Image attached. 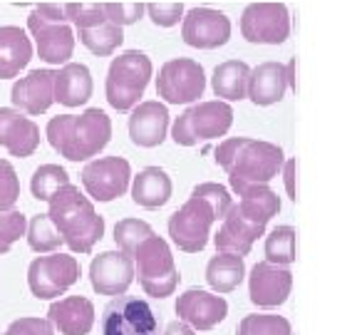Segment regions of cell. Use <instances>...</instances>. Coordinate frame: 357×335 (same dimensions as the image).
I'll list each match as a JSON object with an SVG mask.
<instances>
[{
	"mask_svg": "<svg viewBox=\"0 0 357 335\" xmlns=\"http://www.w3.org/2000/svg\"><path fill=\"white\" fill-rule=\"evenodd\" d=\"M231 204H234V199H231L226 186L213 184V181L194 186L184 207L169 216L167 229L174 246L184 253L204 251L208 236H211V226L226 216Z\"/></svg>",
	"mask_w": 357,
	"mask_h": 335,
	"instance_id": "7a4b0ae2",
	"label": "cell"
},
{
	"mask_svg": "<svg viewBox=\"0 0 357 335\" xmlns=\"http://www.w3.org/2000/svg\"><path fill=\"white\" fill-rule=\"evenodd\" d=\"M102 10L107 13V17L112 22H117L119 28H124V25H134L144 15L146 6H142V3H102Z\"/></svg>",
	"mask_w": 357,
	"mask_h": 335,
	"instance_id": "8d00e7d4",
	"label": "cell"
},
{
	"mask_svg": "<svg viewBox=\"0 0 357 335\" xmlns=\"http://www.w3.org/2000/svg\"><path fill=\"white\" fill-rule=\"evenodd\" d=\"M47 204H50L47 216L60 234L62 244L73 253H92V248L105 236V218L97 214L92 199L70 181L60 191H55Z\"/></svg>",
	"mask_w": 357,
	"mask_h": 335,
	"instance_id": "277c9868",
	"label": "cell"
},
{
	"mask_svg": "<svg viewBox=\"0 0 357 335\" xmlns=\"http://www.w3.org/2000/svg\"><path fill=\"white\" fill-rule=\"evenodd\" d=\"M95 303L84 296H67L52 301L47 320L60 335H89L95 328Z\"/></svg>",
	"mask_w": 357,
	"mask_h": 335,
	"instance_id": "7402d4cb",
	"label": "cell"
},
{
	"mask_svg": "<svg viewBox=\"0 0 357 335\" xmlns=\"http://www.w3.org/2000/svg\"><path fill=\"white\" fill-rule=\"evenodd\" d=\"M100 330L102 335H159V320L144 298L124 293L105 306Z\"/></svg>",
	"mask_w": 357,
	"mask_h": 335,
	"instance_id": "4fadbf2b",
	"label": "cell"
},
{
	"mask_svg": "<svg viewBox=\"0 0 357 335\" xmlns=\"http://www.w3.org/2000/svg\"><path fill=\"white\" fill-rule=\"evenodd\" d=\"M280 172H283V179H285V191H288L290 199L296 201L298 199L296 196V159H288Z\"/></svg>",
	"mask_w": 357,
	"mask_h": 335,
	"instance_id": "ab89813d",
	"label": "cell"
},
{
	"mask_svg": "<svg viewBox=\"0 0 357 335\" xmlns=\"http://www.w3.org/2000/svg\"><path fill=\"white\" fill-rule=\"evenodd\" d=\"M164 335H196V330H191L189 325L181 323V320H174V323H169V325H167Z\"/></svg>",
	"mask_w": 357,
	"mask_h": 335,
	"instance_id": "60d3db41",
	"label": "cell"
},
{
	"mask_svg": "<svg viewBox=\"0 0 357 335\" xmlns=\"http://www.w3.org/2000/svg\"><path fill=\"white\" fill-rule=\"evenodd\" d=\"M181 38L196 50H216L231 40V20L213 8H191L181 17Z\"/></svg>",
	"mask_w": 357,
	"mask_h": 335,
	"instance_id": "2e32d148",
	"label": "cell"
},
{
	"mask_svg": "<svg viewBox=\"0 0 357 335\" xmlns=\"http://www.w3.org/2000/svg\"><path fill=\"white\" fill-rule=\"evenodd\" d=\"M129 258L134 261V276L139 278V285L151 298H169L178 285V268L169 244L151 231L149 236L134 246Z\"/></svg>",
	"mask_w": 357,
	"mask_h": 335,
	"instance_id": "8992f818",
	"label": "cell"
},
{
	"mask_svg": "<svg viewBox=\"0 0 357 335\" xmlns=\"http://www.w3.org/2000/svg\"><path fill=\"white\" fill-rule=\"evenodd\" d=\"M67 20L75 22L79 43L92 55L109 57L124 43V30L117 22H112L100 3H67Z\"/></svg>",
	"mask_w": 357,
	"mask_h": 335,
	"instance_id": "30bf717a",
	"label": "cell"
},
{
	"mask_svg": "<svg viewBox=\"0 0 357 335\" xmlns=\"http://www.w3.org/2000/svg\"><path fill=\"white\" fill-rule=\"evenodd\" d=\"M13 107L22 114L38 117L55 102V70H33L20 77L10 89Z\"/></svg>",
	"mask_w": 357,
	"mask_h": 335,
	"instance_id": "ffe728a7",
	"label": "cell"
},
{
	"mask_svg": "<svg viewBox=\"0 0 357 335\" xmlns=\"http://www.w3.org/2000/svg\"><path fill=\"white\" fill-rule=\"evenodd\" d=\"M3 335H55V328L50 325L47 318H38V315H25V318L13 320L6 328Z\"/></svg>",
	"mask_w": 357,
	"mask_h": 335,
	"instance_id": "74e56055",
	"label": "cell"
},
{
	"mask_svg": "<svg viewBox=\"0 0 357 335\" xmlns=\"http://www.w3.org/2000/svg\"><path fill=\"white\" fill-rule=\"evenodd\" d=\"M84 191L92 201L109 204V201L124 196L132 181V167L124 156H100L84 164L79 174Z\"/></svg>",
	"mask_w": 357,
	"mask_h": 335,
	"instance_id": "5bb4252c",
	"label": "cell"
},
{
	"mask_svg": "<svg viewBox=\"0 0 357 335\" xmlns=\"http://www.w3.org/2000/svg\"><path fill=\"white\" fill-rule=\"evenodd\" d=\"M95 92V80L82 62H67L55 73V102L65 107H82Z\"/></svg>",
	"mask_w": 357,
	"mask_h": 335,
	"instance_id": "d4e9b609",
	"label": "cell"
},
{
	"mask_svg": "<svg viewBox=\"0 0 357 335\" xmlns=\"http://www.w3.org/2000/svg\"><path fill=\"white\" fill-rule=\"evenodd\" d=\"M296 229L293 226H275L266 236V261L288 268L290 263H296Z\"/></svg>",
	"mask_w": 357,
	"mask_h": 335,
	"instance_id": "f546056e",
	"label": "cell"
},
{
	"mask_svg": "<svg viewBox=\"0 0 357 335\" xmlns=\"http://www.w3.org/2000/svg\"><path fill=\"white\" fill-rule=\"evenodd\" d=\"M280 196L271 186H253L241 194L238 204H231L226 216L221 218L218 234L213 236L218 253L248 256L258 236H263L268 221L278 216Z\"/></svg>",
	"mask_w": 357,
	"mask_h": 335,
	"instance_id": "6da1fadb",
	"label": "cell"
},
{
	"mask_svg": "<svg viewBox=\"0 0 357 335\" xmlns=\"http://www.w3.org/2000/svg\"><path fill=\"white\" fill-rule=\"evenodd\" d=\"M70 184V174L60 164H43L35 169L33 179H30V191L38 201H50L55 191Z\"/></svg>",
	"mask_w": 357,
	"mask_h": 335,
	"instance_id": "4dcf8cb0",
	"label": "cell"
},
{
	"mask_svg": "<svg viewBox=\"0 0 357 335\" xmlns=\"http://www.w3.org/2000/svg\"><path fill=\"white\" fill-rule=\"evenodd\" d=\"M28 30L35 38L40 60L47 65H67L75 52V33L67 20L65 6L43 3L28 17Z\"/></svg>",
	"mask_w": 357,
	"mask_h": 335,
	"instance_id": "ba28073f",
	"label": "cell"
},
{
	"mask_svg": "<svg viewBox=\"0 0 357 335\" xmlns=\"http://www.w3.org/2000/svg\"><path fill=\"white\" fill-rule=\"evenodd\" d=\"M293 290V274L285 266L258 261L248 276V296L258 308H278Z\"/></svg>",
	"mask_w": 357,
	"mask_h": 335,
	"instance_id": "d6986e66",
	"label": "cell"
},
{
	"mask_svg": "<svg viewBox=\"0 0 357 335\" xmlns=\"http://www.w3.org/2000/svg\"><path fill=\"white\" fill-rule=\"evenodd\" d=\"M47 142L67 162H87L97 156L112 140V119L100 107H89L82 114H60L45 127Z\"/></svg>",
	"mask_w": 357,
	"mask_h": 335,
	"instance_id": "5b68a950",
	"label": "cell"
},
{
	"mask_svg": "<svg viewBox=\"0 0 357 335\" xmlns=\"http://www.w3.org/2000/svg\"><path fill=\"white\" fill-rule=\"evenodd\" d=\"M169 110L159 100L139 102L129 114V137L142 149H154L167 140Z\"/></svg>",
	"mask_w": 357,
	"mask_h": 335,
	"instance_id": "44dd1931",
	"label": "cell"
},
{
	"mask_svg": "<svg viewBox=\"0 0 357 335\" xmlns=\"http://www.w3.org/2000/svg\"><path fill=\"white\" fill-rule=\"evenodd\" d=\"M33 60V43L17 25L0 28V80H13Z\"/></svg>",
	"mask_w": 357,
	"mask_h": 335,
	"instance_id": "484cf974",
	"label": "cell"
},
{
	"mask_svg": "<svg viewBox=\"0 0 357 335\" xmlns=\"http://www.w3.org/2000/svg\"><path fill=\"white\" fill-rule=\"evenodd\" d=\"M82 276V266L70 253H45L28 266V288L38 301L65 296Z\"/></svg>",
	"mask_w": 357,
	"mask_h": 335,
	"instance_id": "8fae6325",
	"label": "cell"
},
{
	"mask_svg": "<svg viewBox=\"0 0 357 335\" xmlns=\"http://www.w3.org/2000/svg\"><path fill=\"white\" fill-rule=\"evenodd\" d=\"M154 75L149 55L139 50H127L109 62L105 80V95L112 110L132 112L144 97V89Z\"/></svg>",
	"mask_w": 357,
	"mask_h": 335,
	"instance_id": "52a82bcc",
	"label": "cell"
},
{
	"mask_svg": "<svg viewBox=\"0 0 357 335\" xmlns=\"http://www.w3.org/2000/svg\"><path fill=\"white\" fill-rule=\"evenodd\" d=\"M216 164L229 174V184L236 194L268 186L271 179L280 174L285 164V154L278 144L251 137H229L216 147Z\"/></svg>",
	"mask_w": 357,
	"mask_h": 335,
	"instance_id": "3957f363",
	"label": "cell"
},
{
	"mask_svg": "<svg viewBox=\"0 0 357 335\" xmlns=\"http://www.w3.org/2000/svg\"><path fill=\"white\" fill-rule=\"evenodd\" d=\"M28 246L35 253H55L62 246V239L57 234V229L52 226L47 214H35L28 221V231H25Z\"/></svg>",
	"mask_w": 357,
	"mask_h": 335,
	"instance_id": "1f68e13d",
	"label": "cell"
},
{
	"mask_svg": "<svg viewBox=\"0 0 357 335\" xmlns=\"http://www.w3.org/2000/svg\"><path fill=\"white\" fill-rule=\"evenodd\" d=\"M206 73L191 57H174L167 60L156 77V95L167 105H194L204 97Z\"/></svg>",
	"mask_w": 357,
	"mask_h": 335,
	"instance_id": "7c38bea8",
	"label": "cell"
},
{
	"mask_svg": "<svg viewBox=\"0 0 357 335\" xmlns=\"http://www.w3.org/2000/svg\"><path fill=\"white\" fill-rule=\"evenodd\" d=\"M151 226L146 221H142V218H122V221H117V226H114V244H117V248L122 253H132V248L137 244H139L144 236L151 234Z\"/></svg>",
	"mask_w": 357,
	"mask_h": 335,
	"instance_id": "836d02e7",
	"label": "cell"
},
{
	"mask_svg": "<svg viewBox=\"0 0 357 335\" xmlns=\"http://www.w3.org/2000/svg\"><path fill=\"white\" fill-rule=\"evenodd\" d=\"M0 147L10 156H33L40 147V127L15 107H0Z\"/></svg>",
	"mask_w": 357,
	"mask_h": 335,
	"instance_id": "603a6c76",
	"label": "cell"
},
{
	"mask_svg": "<svg viewBox=\"0 0 357 335\" xmlns=\"http://www.w3.org/2000/svg\"><path fill=\"white\" fill-rule=\"evenodd\" d=\"M146 13L159 28H174L184 17V6L181 3H151L146 6Z\"/></svg>",
	"mask_w": 357,
	"mask_h": 335,
	"instance_id": "f35d334b",
	"label": "cell"
},
{
	"mask_svg": "<svg viewBox=\"0 0 357 335\" xmlns=\"http://www.w3.org/2000/svg\"><path fill=\"white\" fill-rule=\"evenodd\" d=\"M288 89V67L280 62H261L256 70H251L248 80V100L256 107L278 105Z\"/></svg>",
	"mask_w": 357,
	"mask_h": 335,
	"instance_id": "cb8c5ba5",
	"label": "cell"
},
{
	"mask_svg": "<svg viewBox=\"0 0 357 335\" xmlns=\"http://www.w3.org/2000/svg\"><path fill=\"white\" fill-rule=\"evenodd\" d=\"M20 199V179L8 159H0V211L15 209Z\"/></svg>",
	"mask_w": 357,
	"mask_h": 335,
	"instance_id": "d590c367",
	"label": "cell"
},
{
	"mask_svg": "<svg viewBox=\"0 0 357 335\" xmlns=\"http://www.w3.org/2000/svg\"><path fill=\"white\" fill-rule=\"evenodd\" d=\"M174 194L172 177L162 167H144L132 179V199L142 209H162Z\"/></svg>",
	"mask_w": 357,
	"mask_h": 335,
	"instance_id": "4316f807",
	"label": "cell"
},
{
	"mask_svg": "<svg viewBox=\"0 0 357 335\" xmlns=\"http://www.w3.org/2000/svg\"><path fill=\"white\" fill-rule=\"evenodd\" d=\"M176 315L191 330H211L229 315L226 298L204 288H189L176 298Z\"/></svg>",
	"mask_w": 357,
	"mask_h": 335,
	"instance_id": "e0dca14e",
	"label": "cell"
},
{
	"mask_svg": "<svg viewBox=\"0 0 357 335\" xmlns=\"http://www.w3.org/2000/svg\"><path fill=\"white\" fill-rule=\"evenodd\" d=\"M248 80H251V67L243 60H226L213 70L211 89L216 97L238 102L248 97Z\"/></svg>",
	"mask_w": 357,
	"mask_h": 335,
	"instance_id": "83f0119b",
	"label": "cell"
},
{
	"mask_svg": "<svg viewBox=\"0 0 357 335\" xmlns=\"http://www.w3.org/2000/svg\"><path fill=\"white\" fill-rule=\"evenodd\" d=\"M238 335H293L290 320L283 315H268V313H251L243 315L238 323Z\"/></svg>",
	"mask_w": 357,
	"mask_h": 335,
	"instance_id": "d6a6232c",
	"label": "cell"
},
{
	"mask_svg": "<svg viewBox=\"0 0 357 335\" xmlns=\"http://www.w3.org/2000/svg\"><path fill=\"white\" fill-rule=\"evenodd\" d=\"M28 231V218L25 214L10 209V211H0V256L8 253L13 248L15 241H20V236H25Z\"/></svg>",
	"mask_w": 357,
	"mask_h": 335,
	"instance_id": "e575fe53",
	"label": "cell"
},
{
	"mask_svg": "<svg viewBox=\"0 0 357 335\" xmlns=\"http://www.w3.org/2000/svg\"><path fill=\"white\" fill-rule=\"evenodd\" d=\"M89 283L100 296H124L134 283V261L117 251H102L89 263Z\"/></svg>",
	"mask_w": 357,
	"mask_h": 335,
	"instance_id": "ac0fdd59",
	"label": "cell"
},
{
	"mask_svg": "<svg viewBox=\"0 0 357 335\" xmlns=\"http://www.w3.org/2000/svg\"><path fill=\"white\" fill-rule=\"evenodd\" d=\"M245 278V263L241 256H231V253H216L211 261L206 263V283L211 285L213 293L223 296L236 290Z\"/></svg>",
	"mask_w": 357,
	"mask_h": 335,
	"instance_id": "f1b7e54d",
	"label": "cell"
},
{
	"mask_svg": "<svg viewBox=\"0 0 357 335\" xmlns=\"http://www.w3.org/2000/svg\"><path fill=\"white\" fill-rule=\"evenodd\" d=\"M234 124V110L229 102L208 100L191 105L184 114H178L172 127V140L178 147H194L199 142L218 140Z\"/></svg>",
	"mask_w": 357,
	"mask_h": 335,
	"instance_id": "9c48e42d",
	"label": "cell"
},
{
	"mask_svg": "<svg viewBox=\"0 0 357 335\" xmlns=\"http://www.w3.org/2000/svg\"><path fill=\"white\" fill-rule=\"evenodd\" d=\"M290 28L293 22L283 3H251L241 15V35L253 45H283Z\"/></svg>",
	"mask_w": 357,
	"mask_h": 335,
	"instance_id": "9a60e30c",
	"label": "cell"
}]
</instances>
